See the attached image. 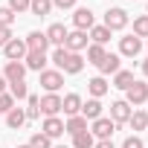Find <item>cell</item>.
I'll list each match as a JSON object with an SVG mask.
<instances>
[{
	"instance_id": "obj_1",
	"label": "cell",
	"mask_w": 148,
	"mask_h": 148,
	"mask_svg": "<svg viewBox=\"0 0 148 148\" xmlns=\"http://www.w3.org/2000/svg\"><path fill=\"white\" fill-rule=\"evenodd\" d=\"M128 23H131L128 12H125L122 6H113V9H108V12H105V23H102V26H108L110 32H119V29H125Z\"/></svg>"
},
{
	"instance_id": "obj_2",
	"label": "cell",
	"mask_w": 148,
	"mask_h": 148,
	"mask_svg": "<svg viewBox=\"0 0 148 148\" xmlns=\"http://www.w3.org/2000/svg\"><path fill=\"white\" fill-rule=\"evenodd\" d=\"M38 84L44 87V93H58L61 84H64V73H58V70H44V73H38Z\"/></svg>"
},
{
	"instance_id": "obj_3",
	"label": "cell",
	"mask_w": 148,
	"mask_h": 148,
	"mask_svg": "<svg viewBox=\"0 0 148 148\" xmlns=\"http://www.w3.org/2000/svg\"><path fill=\"white\" fill-rule=\"evenodd\" d=\"M113 131H116V122H113L110 116H99V119L90 122V134H93V139H110Z\"/></svg>"
},
{
	"instance_id": "obj_4",
	"label": "cell",
	"mask_w": 148,
	"mask_h": 148,
	"mask_svg": "<svg viewBox=\"0 0 148 148\" xmlns=\"http://www.w3.org/2000/svg\"><path fill=\"white\" fill-rule=\"evenodd\" d=\"M73 26L82 29V32H90V29L96 26V15H93L87 6H76V9H73Z\"/></svg>"
},
{
	"instance_id": "obj_5",
	"label": "cell",
	"mask_w": 148,
	"mask_h": 148,
	"mask_svg": "<svg viewBox=\"0 0 148 148\" xmlns=\"http://www.w3.org/2000/svg\"><path fill=\"white\" fill-rule=\"evenodd\" d=\"M125 102H128L131 108L145 105V102H148V84H145V82H134V84L125 90Z\"/></svg>"
},
{
	"instance_id": "obj_6",
	"label": "cell",
	"mask_w": 148,
	"mask_h": 148,
	"mask_svg": "<svg viewBox=\"0 0 148 148\" xmlns=\"http://www.w3.org/2000/svg\"><path fill=\"white\" fill-rule=\"evenodd\" d=\"M87 47H90L87 32H82V29L67 32V38H64V49H67V52H82V49H87Z\"/></svg>"
},
{
	"instance_id": "obj_7",
	"label": "cell",
	"mask_w": 148,
	"mask_h": 148,
	"mask_svg": "<svg viewBox=\"0 0 148 148\" xmlns=\"http://www.w3.org/2000/svg\"><path fill=\"white\" fill-rule=\"evenodd\" d=\"M139 52H142V41H139L136 35L119 38V55H122V58H136Z\"/></svg>"
},
{
	"instance_id": "obj_8",
	"label": "cell",
	"mask_w": 148,
	"mask_h": 148,
	"mask_svg": "<svg viewBox=\"0 0 148 148\" xmlns=\"http://www.w3.org/2000/svg\"><path fill=\"white\" fill-rule=\"evenodd\" d=\"M26 41L23 38H12L6 47H3V55H6V61H23L26 58Z\"/></svg>"
},
{
	"instance_id": "obj_9",
	"label": "cell",
	"mask_w": 148,
	"mask_h": 148,
	"mask_svg": "<svg viewBox=\"0 0 148 148\" xmlns=\"http://www.w3.org/2000/svg\"><path fill=\"white\" fill-rule=\"evenodd\" d=\"M47 64H49L47 52H38V49H29V52H26V58H23V67H26V70H32V73H44V70H47Z\"/></svg>"
},
{
	"instance_id": "obj_10",
	"label": "cell",
	"mask_w": 148,
	"mask_h": 148,
	"mask_svg": "<svg viewBox=\"0 0 148 148\" xmlns=\"http://www.w3.org/2000/svg\"><path fill=\"white\" fill-rule=\"evenodd\" d=\"M38 108H41L44 116H58L61 113V96L58 93H44L41 102H38Z\"/></svg>"
},
{
	"instance_id": "obj_11",
	"label": "cell",
	"mask_w": 148,
	"mask_h": 148,
	"mask_svg": "<svg viewBox=\"0 0 148 148\" xmlns=\"http://www.w3.org/2000/svg\"><path fill=\"white\" fill-rule=\"evenodd\" d=\"M41 134H44V136H49V139H58V136H64V119H58V116H44Z\"/></svg>"
},
{
	"instance_id": "obj_12",
	"label": "cell",
	"mask_w": 148,
	"mask_h": 148,
	"mask_svg": "<svg viewBox=\"0 0 148 148\" xmlns=\"http://www.w3.org/2000/svg\"><path fill=\"white\" fill-rule=\"evenodd\" d=\"M82 96L79 93H67V96H61V113L64 116H79L82 113Z\"/></svg>"
},
{
	"instance_id": "obj_13",
	"label": "cell",
	"mask_w": 148,
	"mask_h": 148,
	"mask_svg": "<svg viewBox=\"0 0 148 148\" xmlns=\"http://www.w3.org/2000/svg\"><path fill=\"white\" fill-rule=\"evenodd\" d=\"M82 70H84V58H82V52H67L64 64L58 67V73H70V76H76V73H82Z\"/></svg>"
},
{
	"instance_id": "obj_14",
	"label": "cell",
	"mask_w": 148,
	"mask_h": 148,
	"mask_svg": "<svg viewBox=\"0 0 148 148\" xmlns=\"http://www.w3.org/2000/svg\"><path fill=\"white\" fill-rule=\"evenodd\" d=\"M119 70H122V55L108 52L102 58V64H99V76H113V73H119Z\"/></svg>"
},
{
	"instance_id": "obj_15",
	"label": "cell",
	"mask_w": 148,
	"mask_h": 148,
	"mask_svg": "<svg viewBox=\"0 0 148 148\" xmlns=\"http://www.w3.org/2000/svg\"><path fill=\"white\" fill-rule=\"evenodd\" d=\"M110 119H113L116 125L128 122V119H131V105H128L125 99H116V102H110Z\"/></svg>"
},
{
	"instance_id": "obj_16",
	"label": "cell",
	"mask_w": 148,
	"mask_h": 148,
	"mask_svg": "<svg viewBox=\"0 0 148 148\" xmlns=\"http://www.w3.org/2000/svg\"><path fill=\"white\" fill-rule=\"evenodd\" d=\"M3 79H6V82H23V79H26V67H23V61H6Z\"/></svg>"
},
{
	"instance_id": "obj_17",
	"label": "cell",
	"mask_w": 148,
	"mask_h": 148,
	"mask_svg": "<svg viewBox=\"0 0 148 148\" xmlns=\"http://www.w3.org/2000/svg\"><path fill=\"white\" fill-rule=\"evenodd\" d=\"M67 32H70V29H67L64 23H49V29H47L44 35H47V41H49L52 47H64V38H67Z\"/></svg>"
},
{
	"instance_id": "obj_18",
	"label": "cell",
	"mask_w": 148,
	"mask_h": 148,
	"mask_svg": "<svg viewBox=\"0 0 148 148\" xmlns=\"http://www.w3.org/2000/svg\"><path fill=\"white\" fill-rule=\"evenodd\" d=\"M108 90H110V84H108L105 76H93V79L87 82V93H90V99H102Z\"/></svg>"
},
{
	"instance_id": "obj_19",
	"label": "cell",
	"mask_w": 148,
	"mask_h": 148,
	"mask_svg": "<svg viewBox=\"0 0 148 148\" xmlns=\"http://www.w3.org/2000/svg\"><path fill=\"white\" fill-rule=\"evenodd\" d=\"M84 131H90L87 128V119L79 113V116H67V122H64V134H70V136H76V134H84Z\"/></svg>"
},
{
	"instance_id": "obj_20",
	"label": "cell",
	"mask_w": 148,
	"mask_h": 148,
	"mask_svg": "<svg viewBox=\"0 0 148 148\" xmlns=\"http://www.w3.org/2000/svg\"><path fill=\"white\" fill-rule=\"evenodd\" d=\"M6 125H9V131H21V128L26 125V110L15 105V108L6 113Z\"/></svg>"
},
{
	"instance_id": "obj_21",
	"label": "cell",
	"mask_w": 148,
	"mask_h": 148,
	"mask_svg": "<svg viewBox=\"0 0 148 148\" xmlns=\"http://www.w3.org/2000/svg\"><path fill=\"white\" fill-rule=\"evenodd\" d=\"M23 41H26V49H38V52H47V47H49L47 35H44V32H38V29H35V32H29Z\"/></svg>"
},
{
	"instance_id": "obj_22",
	"label": "cell",
	"mask_w": 148,
	"mask_h": 148,
	"mask_svg": "<svg viewBox=\"0 0 148 148\" xmlns=\"http://www.w3.org/2000/svg\"><path fill=\"white\" fill-rule=\"evenodd\" d=\"M82 116H84L87 122L99 119V116H102V99H87V102H82Z\"/></svg>"
},
{
	"instance_id": "obj_23",
	"label": "cell",
	"mask_w": 148,
	"mask_h": 148,
	"mask_svg": "<svg viewBox=\"0 0 148 148\" xmlns=\"http://www.w3.org/2000/svg\"><path fill=\"white\" fill-rule=\"evenodd\" d=\"M134 82H136V79H134L131 70H119V73H113V84H110V87H116V90H128Z\"/></svg>"
},
{
	"instance_id": "obj_24",
	"label": "cell",
	"mask_w": 148,
	"mask_h": 148,
	"mask_svg": "<svg viewBox=\"0 0 148 148\" xmlns=\"http://www.w3.org/2000/svg\"><path fill=\"white\" fill-rule=\"evenodd\" d=\"M110 35H113V32H110L108 26H93V29L87 32V38H90V44H99V47H105V44L110 41Z\"/></svg>"
},
{
	"instance_id": "obj_25",
	"label": "cell",
	"mask_w": 148,
	"mask_h": 148,
	"mask_svg": "<svg viewBox=\"0 0 148 148\" xmlns=\"http://www.w3.org/2000/svg\"><path fill=\"white\" fill-rule=\"evenodd\" d=\"M128 125H131L134 131H145V128H148V113H145L142 108L131 110V119H128Z\"/></svg>"
},
{
	"instance_id": "obj_26",
	"label": "cell",
	"mask_w": 148,
	"mask_h": 148,
	"mask_svg": "<svg viewBox=\"0 0 148 148\" xmlns=\"http://www.w3.org/2000/svg\"><path fill=\"white\" fill-rule=\"evenodd\" d=\"M29 12L35 18H47L52 12V0H29Z\"/></svg>"
},
{
	"instance_id": "obj_27",
	"label": "cell",
	"mask_w": 148,
	"mask_h": 148,
	"mask_svg": "<svg viewBox=\"0 0 148 148\" xmlns=\"http://www.w3.org/2000/svg\"><path fill=\"white\" fill-rule=\"evenodd\" d=\"M38 102H41V96H35V93H29V96H26V108H23V110H26V122L41 116V108H38Z\"/></svg>"
},
{
	"instance_id": "obj_28",
	"label": "cell",
	"mask_w": 148,
	"mask_h": 148,
	"mask_svg": "<svg viewBox=\"0 0 148 148\" xmlns=\"http://www.w3.org/2000/svg\"><path fill=\"white\" fill-rule=\"evenodd\" d=\"M105 55H108L105 47H99V44H90V47H87V64H96V67H99Z\"/></svg>"
},
{
	"instance_id": "obj_29",
	"label": "cell",
	"mask_w": 148,
	"mask_h": 148,
	"mask_svg": "<svg viewBox=\"0 0 148 148\" xmlns=\"http://www.w3.org/2000/svg\"><path fill=\"white\" fill-rule=\"evenodd\" d=\"M9 93H12L15 102H21V99L29 96V87H26V82H9Z\"/></svg>"
},
{
	"instance_id": "obj_30",
	"label": "cell",
	"mask_w": 148,
	"mask_h": 148,
	"mask_svg": "<svg viewBox=\"0 0 148 148\" xmlns=\"http://www.w3.org/2000/svg\"><path fill=\"white\" fill-rule=\"evenodd\" d=\"M131 35H136L139 41H142V38H148V15L134 18V32H131Z\"/></svg>"
},
{
	"instance_id": "obj_31",
	"label": "cell",
	"mask_w": 148,
	"mask_h": 148,
	"mask_svg": "<svg viewBox=\"0 0 148 148\" xmlns=\"http://www.w3.org/2000/svg\"><path fill=\"white\" fill-rule=\"evenodd\" d=\"M93 145H96V139H93V134H90V131L73 136V148H93Z\"/></svg>"
},
{
	"instance_id": "obj_32",
	"label": "cell",
	"mask_w": 148,
	"mask_h": 148,
	"mask_svg": "<svg viewBox=\"0 0 148 148\" xmlns=\"http://www.w3.org/2000/svg\"><path fill=\"white\" fill-rule=\"evenodd\" d=\"M29 145H32V148H52V139H49V136H44V134L38 131V134H32Z\"/></svg>"
},
{
	"instance_id": "obj_33",
	"label": "cell",
	"mask_w": 148,
	"mask_h": 148,
	"mask_svg": "<svg viewBox=\"0 0 148 148\" xmlns=\"http://www.w3.org/2000/svg\"><path fill=\"white\" fill-rule=\"evenodd\" d=\"M12 108H15V99H12V93H9V90H6V93H0V113L6 116Z\"/></svg>"
},
{
	"instance_id": "obj_34",
	"label": "cell",
	"mask_w": 148,
	"mask_h": 148,
	"mask_svg": "<svg viewBox=\"0 0 148 148\" xmlns=\"http://www.w3.org/2000/svg\"><path fill=\"white\" fill-rule=\"evenodd\" d=\"M15 18H18V15H15L9 6H0V26H12V23H15Z\"/></svg>"
},
{
	"instance_id": "obj_35",
	"label": "cell",
	"mask_w": 148,
	"mask_h": 148,
	"mask_svg": "<svg viewBox=\"0 0 148 148\" xmlns=\"http://www.w3.org/2000/svg\"><path fill=\"white\" fill-rule=\"evenodd\" d=\"M64 58H67V49H64V47H55V49H52V55H49V61L55 64V70L64 64Z\"/></svg>"
},
{
	"instance_id": "obj_36",
	"label": "cell",
	"mask_w": 148,
	"mask_h": 148,
	"mask_svg": "<svg viewBox=\"0 0 148 148\" xmlns=\"http://www.w3.org/2000/svg\"><path fill=\"white\" fill-rule=\"evenodd\" d=\"M9 9H12L15 15H21V12H29V0H9Z\"/></svg>"
},
{
	"instance_id": "obj_37",
	"label": "cell",
	"mask_w": 148,
	"mask_h": 148,
	"mask_svg": "<svg viewBox=\"0 0 148 148\" xmlns=\"http://www.w3.org/2000/svg\"><path fill=\"white\" fill-rule=\"evenodd\" d=\"M122 148H145V142L136 136V134H131V136H125V142H122Z\"/></svg>"
},
{
	"instance_id": "obj_38",
	"label": "cell",
	"mask_w": 148,
	"mask_h": 148,
	"mask_svg": "<svg viewBox=\"0 0 148 148\" xmlns=\"http://www.w3.org/2000/svg\"><path fill=\"white\" fill-rule=\"evenodd\" d=\"M12 38H15V35H12V26H0V49H3Z\"/></svg>"
},
{
	"instance_id": "obj_39",
	"label": "cell",
	"mask_w": 148,
	"mask_h": 148,
	"mask_svg": "<svg viewBox=\"0 0 148 148\" xmlns=\"http://www.w3.org/2000/svg\"><path fill=\"white\" fill-rule=\"evenodd\" d=\"M52 9H76V0H52Z\"/></svg>"
},
{
	"instance_id": "obj_40",
	"label": "cell",
	"mask_w": 148,
	"mask_h": 148,
	"mask_svg": "<svg viewBox=\"0 0 148 148\" xmlns=\"http://www.w3.org/2000/svg\"><path fill=\"white\" fill-rule=\"evenodd\" d=\"M93 148H113V142H110V139H99Z\"/></svg>"
},
{
	"instance_id": "obj_41",
	"label": "cell",
	"mask_w": 148,
	"mask_h": 148,
	"mask_svg": "<svg viewBox=\"0 0 148 148\" xmlns=\"http://www.w3.org/2000/svg\"><path fill=\"white\" fill-rule=\"evenodd\" d=\"M6 90H9V82H6L3 76H0V93H6Z\"/></svg>"
},
{
	"instance_id": "obj_42",
	"label": "cell",
	"mask_w": 148,
	"mask_h": 148,
	"mask_svg": "<svg viewBox=\"0 0 148 148\" xmlns=\"http://www.w3.org/2000/svg\"><path fill=\"white\" fill-rule=\"evenodd\" d=\"M142 76H145V79H148V58H145V61H142Z\"/></svg>"
},
{
	"instance_id": "obj_43",
	"label": "cell",
	"mask_w": 148,
	"mask_h": 148,
	"mask_svg": "<svg viewBox=\"0 0 148 148\" xmlns=\"http://www.w3.org/2000/svg\"><path fill=\"white\" fill-rule=\"evenodd\" d=\"M18 148H32V145H29V142H26V145H18Z\"/></svg>"
},
{
	"instance_id": "obj_44",
	"label": "cell",
	"mask_w": 148,
	"mask_h": 148,
	"mask_svg": "<svg viewBox=\"0 0 148 148\" xmlns=\"http://www.w3.org/2000/svg\"><path fill=\"white\" fill-rule=\"evenodd\" d=\"M52 148H67V145H52Z\"/></svg>"
},
{
	"instance_id": "obj_45",
	"label": "cell",
	"mask_w": 148,
	"mask_h": 148,
	"mask_svg": "<svg viewBox=\"0 0 148 148\" xmlns=\"http://www.w3.org/2000/svg\"><path fill=\"white\" fill-rule=\"evenodd\" d=\"M145 47H148V38H145Z\"/></svg>"
},
{
	"instance_id": "obj_46",
	"label": "cell",
	"mask_w": 148,
	"mask_h": 148,
	"mask_svg": "<svg viewBox=\"0 0 148 148\" xmlns=\"http://www.w3.org/2000/svg\"><path fill=\"white\" fill-rule=\"evenodd\" d=\"M145 15H148V6H145Z\"/></svg>"
},
{
	"instance_id": "obj_47",
	"label": "cell",
	"mask_w": 148,
	"mask_h": 148,
	"mask_svg": "<svg viewBox=\"0 0 148 148\" xmlns=\"http://www.w3.org/2000/svg\"><path fill=\"white\" fill-rule=\"evenodd\" d=\"M145 131H148V128H145Z\"/></svg>"
}]
</instances>
